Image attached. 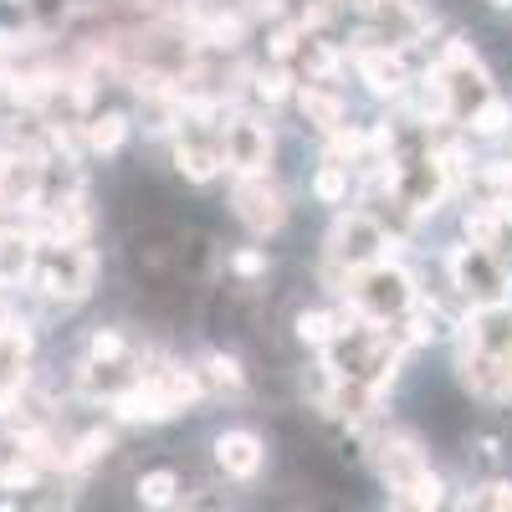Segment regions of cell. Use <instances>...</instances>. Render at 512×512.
<instances>
[{
	"label": "cell",
	"instance_id": "30bf717a",
	"mask_svg": "<svg viewBox=\"0 0 512 512\" xmlns=\"http://www.w3.org/2000/svg\"><path fill=\"white\" fill-rule=\"evenodd\" d=\"M451 272H456V282H461L466 292H477L482 303H492L497 287H502V267L492 262L487 246H461V251L451 256Z\"/></svg>",
	"mask_w": 512,
	"mask_h": 512
},
{
	"label": "cell",
	"instance_id": "f546056e",
	"mask_svg": "<svg viewBox=\"0 0 512 512\" xmlns=\"http://www.w3.org/2000/svg\"><path fill=\"white\" fill-rule=\"evenodd\" d=\"M303 57H308V67L323 77V72H333V52L323 47V41H308V47H303Z\"/></svg>",
	"mask_w": 512,
	"mask_h": 512
},
{
	"label": "cell",
	"instance_id": "f1b7e54d",
	"mask_svg": "<svg viewBox=\"0 0 512 512\" xmlns=\"http://www.w3.org/2000/svg\"><path fill=\"white\" fill-rule=\"evenodd\" d=\"M93 359H123V338H118L113 328L93 338Z\"/></svg>",
	"mask_w": 512,
	"mask_h": 512
},
{
	"label": "cell",
	"instance_id": "7a4b0ae2",
	"mask_svg": "<svg viewBox=\"0 0 512 512\" xmlns=\"http://www.w3.org/2000/svg\"><path fill=\"white\" fill-rule=\"evenodd\" d=\"M410 303H415V282L400 267H390V262H369L354 277V308L369 323H390V318L410 313Z\"/></svg>",
	"mask_w": 512,
	"mask_h": 512
},
{
	"label": "cell",
	"instance_id": "e0dca14e",
	"mask_svg": "<svg viewBox=\"0 0 512 512\" xmlns=\"http://www.w3.org/2000/svg\"><path fill=\"white\" fill-rule=\"evenodd\" d=\"M297 108H303V118H308L313 128H323V134H333V128H344V103H338L333 93L308 88L303 98H297Z\"/></svg>",
	"mask_w": 512,
	"mask_h": 512
},
{
	"label": "cell",
	"instance_id": "6da1fadb",
	"mask_svg": "<svg viewBox=\"0 0 512 512\" xmlns=\"http://www.w3.org/2000/svg\"><path fill=\"white\" fill-rule=\"evenodd\" d=\"M379 472H384V482H390V497H395L400 507H436V502H441L436 472L425 466V456H420L415 441H405V436L379 441Z\"/></svg>",
	"mask_w": 512,
	"mask_h": 512
},
{
	"label": "cell",
	"instance_id": "d4e9b609",
	"mask_svg": "<svg viewBox=\"0 0 512 512\" xmlns=\"http://www.w3.org/2000/svg\"><path fill=\"white\" fill-rule=\"evenodd\" d=\"M108 446H113V441H108V431H93V436H82V441H77L72 461H98V456H103Z\"/></svg>",
	"mask_w": 512,
	"mask_h": 512
},
{
	"label": "cell",
	"instance_id": "9c48e42d",
	"mask_svg": "<svg viewBox=\"0 0 512 512\" xmlns=\"http://www.w3.org/2000/svg\"><path fill=\"white\" fill-rule=\"evenodd\" d=\"M41 180H47V169H41L36 154H6L0 159V205L11 210H26L41 200Z\"/></svg>",
	"mask_w": 512,
	"mask_h": 512
},
{
	"label": "cell",
	"instance_id": "d6a6232c",
	"mask_svg": "<svg viewBox=\"0 0 512 512\" xmlns=\"http://www.w3.org/2000/svg\"><path fill=\"white\" fill-rule=\"evenodd\" d=\"M497 6H512V0H497Z\"/></svg>",
	"mask_w": 512,
	"mask_h": 512
},
{
	"label": "cell",
	"instance_id": "9a60e30c",
	"mask_svg": "<svg viewBox=\"0 0 512 512\" xmlns=\"http://www.w3.org/2000/svg\"><path fill=\"white\" fill-rule=\"evenodd\" d=\"M149 390H154L169 410L180 415L185 405H195V400H200V379H195L190 369H154V374H149Z\"/></svg>",
	"mask_w": 512,
	"mask_h": 512
},
{
	"label": "cell",
	"instance_id": "8fae6325",
	"mask_svg": "<svg viewBox=\"0 0 512 512\" xmlns=\"http://www.w3.org/2000/svg\"><path fill=\"white\" fill-rule=\"evenodd\" d=\"M359 77L369 82L379 98H395L405 82H410L400 52H390V47H359Z\"/></svg>",
	"mask_w": 512,
	"mask_h": 512
},
{
	"label": "cell",
	"instance_id": "4fadbf2b",
	"mask_svg": "<svg viewBox=\"0 0 512 512\" xmlns=\"http://www.w3.org/2000/svg\"><path fill=\"white\" fill-rule=\"evenodd\" d=\"M36 267V236L31 231H0V287L26 282Z\"/></svg>",
	"mask_w": 512,
	"mask_h": 512
},
{
	"label": "cell",
	"instance_id": "277c9868",
	"mask_svg": "<svg viewBox=\"0 0 512 512\" xmlns=\"http://www.w3.org/2000/svg\"><path fill=\"white\" fill-rule=\"evenodd\" d=\"M93 251H82L77 241H57L41 256V292L57 297V303H77V297L93 292Z\"/></svg>",
	"mask_w": 512,
	"mask_h": 512
},
{
	"label": "cell",
	"instance_id": "cb8c5ba5",
	"mask_svg": "<svg viewBox=\"0 0 512 512\" xmlns=\"http://www.w3.org/2000/svg\"><path fill=\"white\" fill-rule=\"evenodd\" d=\"M210 379H216V384H226V390H241V364L236 359H210Z\"/></svg>",
	"mask_w": 512,
	"mask_h": 512
},
{
	"label": "cell",
	"instance_id": "8992f818",
	"mask_svg": "<svg viewBox=\"0 0 512 512\" xmlns=\"http://www.w3.org/2000/svg\"><path fill=\"white\" fill-rule=\"evenodd\" d=\"M236 216L256 236H267V231H282L287 200L277 195V185H267V175H241V185H236Z\"/></svg>",
	"mask_w": 512,
	"mask_h": 512
},
{
	"label": "cell",
	"instance_id": "484cf974",
	"mask_svg": "<svg viewBox=\"0 0 512 512\" xmlns=\"http://www.w3.org/2000/svg\"><path fill=\"white\" fill-rule=\"evenodd\" d=\"M472 507H512V487L507 482H492V487H482L472 497Z\"/></svg>",
	"mask_w": 512,
	"mask_h": 512
},
{
	"label": "cell",
	"instance_id": "83f0119b",
	"mask_svg": "<svg viewBox=\"0 0 512 512\" xmlns=\"http://www.w3.org/2000/svg\"><path fill=\"white\" fill-rule=\"evenodd\" d=\"M231 267H236L241 277H256V272H267V256H262V251H236Z\"/></svg>",
	"mask_w": 512,
	"mask_h": 512
},
{
	"label": "cell",
	"instance_id": "d6986e66",
	"mask_svg": "<svg viewBox=\"0 0 512 512\" xmlns=\"http://www.w3.org/2000/svg\"><path fill=\"white\" fill-rule=\"evenodd\" d=\"M313 195H318V200H328V205L344 200V195H349V164L328 159V164L318 169V180H313Z\"/></svg>",
	"mask_w": 512,
	"mask_h": 512
},
{
	"label": "cell",
	"instance_id": "ac0fdd59",
	"mask_svg": "<svg viewBox=\"0 0 512 512\" xmlns=\"http://www.w3.org/2000/svg\"><path fill=\"white\" fill-rule=\"evenodd\" d=\"M123 139H128V118L123 113H103V118L88 123V149H98V154H113Z\"/></svg>",
	"mask_w": 512,
	"mask_h": 512
},
{
	"label": "cell",
	"instance_id": "ffe728a7",
	"mask_svg": "<svg viewBox=\"0 0 512 512\" xmlns=\"http://www.w3.org/2000/svg\"><path fill=\"white\" fill-rule=\"evenodd\" d=\"M175 492H180L175 472H149V477H139V502H144V507H169V502H175Z\"/></svg>",
	"mask_w": 512,
	"mask_h": 512
},
{
	"label": "cell",
	"instance_id": "44dd1931",
	"mask_svg": "<svg viewBox=\"0 0 512 512\" xmlns=\"http://www.w3.org/2000/svg\"><path fill=\"white\" fill-rule=\"evenodd\" d=\"M36 472H41V466L21 451L16 461H6V466H0V487H6V492H16V487H36Z\"/></svg>",
	"mask_w": 512,
	"mask_h": 512
},
{
	"label": "cell",
	"instance_id": "ba28073f",
	"mask_svg": "<svg viewBox=\"0 0 512 512\" xmlns=\"http://www.w3.org/2000/svg\"><path fill=\"white\" fill-rule=\"evenodd\" d=\"M226 164L236 169V175H267V164H272V134L262 123H251V118H236L226 123V144H221Z\"/></svg>",
	"mask_w": 512,
	"mask_h": 512
},
{
	"label": "cell",
	"instance_id": "7402d4cb",
	"mask_svg": "<svg viewBox=\"0 0 512 512\" xmlns=\"http://www.w3.org/2000/svg\"><path fill=\"white\" fill-rule=\"evenodd\" d=\"M297 338H303V344H333L338 328H333L328 313H303V318H297Z\"/></svg>",
	"mask_w": 512,
	"mask_h": 512
},
{
	"label": "cell",
	"instance_id": "4316f807",
	"mask_svg": "<svg viewBox=\"0 0 512 512\" xmlns=\"http://www.w3.org/2000/svg\"><path fill=\"white\" fill-rule=\"evenodd\" d=\"M256 93H262L267 103H282L287 98V72H267L262 82H256Z\"/></svg>",
	"mask_w": 512,
	"mask_h": 512
},
{
	"label": "cell",
	"instance_id": "5b68a950",
	"mask_svg": "<svg viewBox=\"0 0 512 512\" xmlns=\"http://www.w3.org/2000/svg\"><path fill=\"white\" fill-rule=\"evenodd\" d=\"M390 185H395L400 205H410L415 216H425V210H436L441 195L451 190V175H446V164L431 154V159H410V164H400L395 175H390Z\"/></svg>",
	"mask_w": 512,
	"mask_h": 512
},
{
	"label": "cell",
	"instance_id": "603a6c76",
	"mask_svg": "<svg viewBox=\"0 0 512 512\" xmlns=\"http://www.w3.org/2000/svg\"><path fill=\"white\" fill-rule=\"evenodd\" d=\"M507 123H512V108H507V103H497V98H487V103L472 113V128H477V134H502Z\"/></svg>",
	"mask_w": 512,
	"mask_h": 512
},
{
	"label": "cell",
	"instance_id": "836d02e7",
	"mask_svg": "<svg viewBox=\"0 0 512 512\" xmlns=\"http://www.w3.org/2000/svg\"><path fill=\"white\" fill-rule=\"evenodd\" d=\"M16 6H21V0H16Z\"/></svg>",
	"mask_w": 512,
	"mask_h": 512
},
{
	"label": "cell",
	"instance_id": "7c38bea8",
	"mask_svg": "<svg viewBox=\"0 0 512 512\" xmlns=\"http://www.w3.org/2000/svg\"><path fill=\"white\" fill-rule=\"evenodd\" d=\"M216 461H221V472L226 477H256L262 472V461H267V451H262V441H256L251 431H226L221 441H216Z\"/></svg>",
	"mask_w": 512,
	"mask_h": 512
},
{
	"label": "cell",
	"instance_id": "4dcf8cb0",
	"mask_svg": "<svg viewBox=\"0 0 512 512\" xmlns=\"http://www.w3.org/2000/svg\"><path fill=\"white\" fill-rule=\"evenodd\" d=\"M487 185H497V190H507V185H512V159L487 164Z\"/></svg>",
	"mask_w": 512,
	"mask_h": 512
},
{
	"label": "cell",
	"instance_id": "52a82bcc",
	"mask_svg": "<svg viewBox=\"0 0 512 512\" xmlns=\"http://www.w3.org/2000/svg\"><path fill=\"white\" fill-rule=\"evenodd\" d=\"M328 251H333V262H349V267H369L379 262V251H384V231L374 216H364V210H354V216H344L333 226L328 236Z\"/></svg>",
	"mask_w": 512,
	"mask_h": 512
},
{
	"label": "cell",
	"instance_id": "2e32d148",
	"mask_svg": "<svg viewBox=\"0 0 512 512\" xmlns=\"http://www.w3.org/2000/svg\"><path fill=\"white\" fill-rule=\"evenodd\" d=\"M41 231H47L52 241H82V231H88V210H82V200H57L41 210Z\"/></svg>",
	"mask_w": 512,
	"mask_h": 512
},
{
	"label": "cell",
	"instance_id": "5bb4252c",
	"mask_svg": "<svg viewBox=\"0 0 512 512\" xmlns=\"http://www.w3.org/2000/svg\"><path fill=\"white\" fill-rule=\"evenodd\" d=\"M175 164H180V175H190V180H210V175H216V169L226 164V154H221V144H216V139L190 134V139H180Z\"/></svg>",
	"mask_w": 512,
	"mask_h": 512
},
{
	"label": "cell",
	"instance_id": "1f68e13d",
	"mask_svg": "<svg viewBox=\"0 0 512 512\" xmlns=\"http://www.w3.org/2000/svg\"><path fill=\"white\" fill-rule=\"evenodd\" d=\"M11 52H16V36H11V31H0V57H11Z\"/></svg>",
	"mask_w": 512,
	"mask_h": 512
},
{
	"label": "cell",
	"instance_id": "3957f363",
	"mask_svg": "<svg viewBox=\"0 0 512 512\" xmlns=\"http://www.w3.org/2000/svg\"><path fill=\"white\" fill-rule=\"evenodd\" d=\"M436 82H441V93H446L451 118H472V113L492 98L482 62L472 57V47H461V41H451V47H446V57H441V67H436Z\"/></svg>",
	"mask_w": 512,
	"mask_h": 512
}]
</instances>
